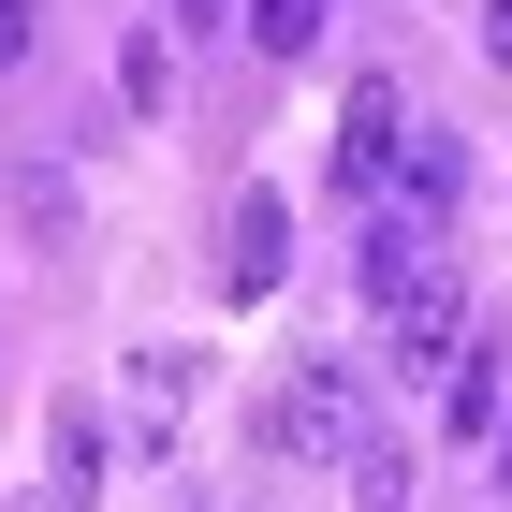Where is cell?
<instances>
[{
    "instance_id": "52a82bcc",
    "label": "cell",
    "mask_w": 512,
    "mask_h": 512,
    "mask_svg": "<svg viewBox=\"0 0 512 512\" xmlns=\"http://www.w3.org/2000/svg\"><path fill=\"white\" fill-rule=\"evenodd\" d=\"M425 264H439V235H425V220H395V205H366V235H352V278H366V308H395V293H410Z\"/></svg>"
},
{
    "instance_id": "5b68a950",
    "label": "cell",
    "mask_w": 512,
    "mask_h": 512,
    "mask_svg": "<svg viewBox=\"0 0 512 512\" xmlns=\"http://www.w3.org/2000/svg\"><path fill=\"white\" fill-rule=\"evenodd\" d=\"M395 132H410V88H395V74H352V103H337V176H352L366 205H381V161H395Z\"/></svg>"
},
{
    "instance_id": "30bf717a",
    "label": "cell",
    "mask_w": 512,
    "mask_h": 512,
    "mask_svg": "<svg viewBox=\"0 0 512 512\" xmlns=\"http://www.w3.org/2000/svg\"><path fill=\"white\" fill-rule=\"evenodd\" d=\"M337 483H352V512H410V454H395V439H366Z\"/></svg>"
},
{
    "instance_id": "ba28073f",
    "label": "cell",
    "mask_w": 512,
    "mask_h": 512,
    "mask_svg": "<svg viewBox=\"0 0 512 512\" xmlns=\"http://www.w3.org/2000/svg\"><path fill=\"white\" fill-rule=\"evenodd\" d=\"M498 410H512V352L469 337V352L439 366V425H454V439H498Z\"/></svg>"
},
{
    "instance_id": "4fadbf2b",
    "label": "cell",
    "mask_w": 512,
    "mask_h": 512,
    "mask_svg": "<svg viewBox=\"0 0 512 512\" xmlns=\"http://www.w3.org/2000/svg\"><path fill=\"white\" fill-rule=\"evenodd\" d=\"M483 59H498V74H512V0H483Z\"/></svg>"
},
{
    "instance_id": "8fae6325",
    "label": "cell",
    "mask_w": 512,
    "mask_h": 512,
    "mask_svg": "<svg viewBox=\"0 0 512 512\" xmlns=\"http://www.w3.org/2000/svg\"><path fill=\"white\" fill-rule=\"evenodd\" d=\"M118 88L161 118V103H176V44H161V30H132V44H118Z\"/></svg>"
},
{
    "instance_id": "3957f363",
    "label": "cell",
    "mask_w": 512,
    "mask_h": 512,
    "mask_svg": "<svg viewBox=\"0 0 512 512\" xmlns=\"http://www.w3.org/2000/svg\"><path fill=\"white\" fill-rule=\"evenodd\" d=\"M191 395H205V352H176V337L118 352V439H132V454H161V439L191 425Z\"/></svg>"
},
{
    "instance_id": "9c48e42d",
    "label": "cell",
    "mask_w": 512,
    "mask_h": 512,
    "mask_svg": "<svg viewBox=\"0 0 512 512\" xmlns=\"http://www.w3.org/2000/svg\"><path fill=\"white\" fill-rule=\"evenodd\" d=\"M322 15H337V0H249V44H264V59H308Z\"/></svg>"
},
{
    "instance_id": "7c38bea8",
    "label": "cell",
    "mask_w": 512,
    "mask_h": 512,
    "mask_svg": "<svg viewBox=\"0 0 512 512\" xmlns=\"http://www.w3.org/2000/svg\"><path fill=\"white\" fill-rule=\"evenodd\" d=\"M30 44H44V0H0V74H30Z\"/></svg>"
},
{
    "instance_id": "6da1fadb",
    "label": "cell",
    "mask_w": 512,
    "mask_h": 512,
    "mask_svg": "<svg viewBox=\"0 0 512 512\" xmlns=\"http://www.w3.org/2000/svg\"><path fill=\"white\" fill-rule=\"evenodd\" d=\"M366 366H337V352H308V366H278V395H264V469H352L366 454Z\"/></svg>"
},
{
    "instance_id": "7a4b0ae2",
    "label": "cell",
    "mask_w": 512,
    "mask_h": 512,
    "mask_svg": "<svg viewBox=\"0 0 512 512\" xmlns=\"http://www.w3.org/2000/svg\"><path fill=\"white\" fill-rule=\"evenodd\" d=\"M469 337H483V293H469V264L439 249V264H425V278H410V293L381 308V366H395V381H439V366L469 352Z\"/></svg>"
},
{
    "instance_id": "277c9868",
    "label": "cell",
    "mask_w": 512,
    "mask_h": 512,
    "mask_svg": "<svg viewBox=\"0 0 512 512\" xmlns=\"http://www.w3.org/2000/svg\"><path fill=\"white\" fill-rule=\"evenodd\" d=\"M278 278H293V205H278L264 176H249V191L220 205V293H235V308H264Z\"/></svg>"
},
{
    "instance_id": "9a60e30c",
    "label": "cell",
    "mask_w": 512,
    "mask_h": 512,
    "mask_svg": "<svg viewBox=\"0 0 512 512\" xmlns=\"http://www.w3.org/2000/svg\"><path fill=\"white\" fill-rule=\"evenodd\" d=\"M15 512H59V498H44V483H30V498H15Z\"/></svg>"
},
{
    "instance_id": "5bb4252c",
    "label": "cell",
    "mask_w": 512,
    "mask_h": 512,
    "mask_svg": "<svg viewBox=\"0 0 512 512\" xmlns=\"http://www.w3.org/2000/svg\"><path fill=\"white\" fill-rule=\"evenodd\" d=\"M498 483H512V410H498Z\"/></svg>"
},
{
    "instance_id": "8992f818",
    "label": "cell",
    "mask_w": 512,
    "mask_h": 512,
    "mask_svg": "<svg viewBox=\"0 0 512 512\" xmlns=\"http://www.w3.org/2000/svg\"><path fill=\"white\" fill-rule=\"evenodd\" d=\"M44 498H59V512H103V410H88V395L44 410Z\"/></svg>"
}]
</instances>
